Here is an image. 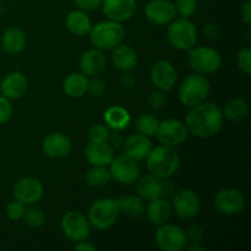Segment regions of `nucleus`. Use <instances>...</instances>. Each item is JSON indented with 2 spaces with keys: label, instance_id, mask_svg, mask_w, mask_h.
<instances>
[{
  "label": "nucleus",
  "instance_id": "obj_50",
  "mask_svg": "<svg viewBox=\"0 0 251 251\" xmlns=\"http://www.w3.org/2000/svg\"><path fill=\"white\" fill-rule=\"evenodd\" d=\"M0 250H1V247H0Z\"/></svg>",
  "mask_w": 251,
  "mask_h": 251
},
{
  "label": "nucleus",
  "instance_id": "obj_29",
  "mask_svg": "<svg viewBox=\"0 0 251 251\" xmlns=\"http://www.w3.org/2000/svg\"><path fill=\"white\" fill-rule=\"evenodd\" d=\"M88 77L82 73H73L64 80V92L70 98H81L87 93Z\"/></svg>",
  "mask_w": 251,
  "mask_h": 251
},
{
  "label": "nucleus",
  "instance_id": "obj_2",
  "mask_svg": "<svg viewBox=\"0 0 251 251\" xmlns=\"http://www.w3.org/2000/svg\"><path fill=\"white\" fill-rule=\"evenodd\" d=\"M146 166L151 176L159 179H169L178 172L180 167V157L174 147L159 146L152 147L146 157Z\"/></svg>",
  "mask_w": 251,
  "mask_h": 251
},
{
  "label": "nucleus",
  "instance_id": "obj_26",
  "mask_svg": "<svg viewBox=\"0 0 251 251\" xmlns=\"http://www.w3.org/2000/svg\"><path fill=\"white\" fill-rule=\"evenodd\" d=\"M65 25L70 33L78 37L86 36V34L90 33L91 27H92L90 16L86 14V11L80 9L69 12L65 20Z\"/></svg>",
  "mask_w": 251,
  "mask_h": 251
},
{
  "label": "nucleus",
  "instance_id": "obj_6",
  "mask_svg": "<svg viewBox=\"0 0 251 251\" xmlns=\"http://www.w3.org/2000/svg\"><path fill=\"white\" fill-rule=\"evenodd\" d=\"M167 37L171 46L176 50H190L198 42V29L189 19H174L169 24Z\"/></svg>",
  "mask_w": 251,
  "mask_h": 251
},
{
  "label": "nucleus",
  "instance_id": "obj_27",
  "mask_svg": "<svg viewBox=\"0 0 251 251\" xmlns=\"http://www.w3.org/2000/svg\"><path fill=\"white\" fill-rule=\"evenodd\" d=\"M104 123L110 130L122 131L131 123V115L124 107L112 105L104 112Z\"/></svg>",
  "mask_w": 251,
  "mask_h": 251
},
{
  "label": "nucleus",
  "instance_id": "obj_33",
  "mask_svg": "<svg viewBox=\"0 0 251 251\" xmlns=\"http://www.w3.org/2000/svg\"><path fill=\"white\" fill-rule=\"evenodd\" d=\"M158 119L153 114H142L136 119L135 126L139 134L145 135L147 137H151L156 135L157 129H158Z\"/></svg>",
  "mask_w": 251,
  "mask_h": 251
},
{
  "label": "nucleus",
  "instance_id": "obj_15",
  "mask_svg": "<svg viewBox=\"0 0 251 251\" xmlns=\"http://www.w3.org/2000/svg\"><path fill=\"white\" fill-rule=\"evenodd\" d=\"M150 77L157 90L162 92H168L176 85L178 71L171 61L158 60L151 68Z\"/></svg>",
  "mask_w": 251,
  "mask_h": 251
},
{
  "label": "nucleus",
  "instance_id": "obj_18",
  "mask_svg": "<svg viewBox=\"0 0 251 251\" xmlns=\"http://www.w3.org/2000/svg\"><path fill=\"white\" fill-rule=\"evenodd\" d=\"M42 150L43 153L50 158H64L70 154L73 150V142L65 134L53 132L43 140Z\"/></svg>",
  "mask_w": 251,
  "mask_h": 251
},
{
  "label": "nucleus",
  "instance_id": "obj_8",
  "mask_svg": "<svg viewBox=\"0 0 251 251\" xmlns=\"http://www.w3.org/2000/svg\"><path fill=\"white\" fill-rule=\"evenodd\" d=\"M61 232L68 240L78 243L90 237L91 225L87 217L78 211H68L61 218Z\"/></svg>",
  "mask_w": 251,
  "mask_h": 251
},
{
  "label": "nucleus",
  "instance_id": "obj_44",
  "mask_svg": "<svg viewBox=\"0 0 251 251\" xmlns=\"http://www.w3.org/2000/svg\"><path fill=\"white\" fill-rule=\"evenodd\" d=\"M203 33H205L206 38L217 39L221 34V28L216 24H207L205 26V28H203Z\"/></svg>",
  "mask_w": 251,
  "mask_h": 251
},
{
  "label": "nucleus",
  "instance_id": "obj_16",
  "mask_svg": "<svg viewBox=\"0 0 251 251\" xmlns=\"http://www.w3.org/2000/svg\"><path fill=\"white\" fill-rule=\"evenodd\" d=\"M145 15L152 24L164 26L171 24L178 14L171 0H151L145 7Z\"/></svg>",
  "mask_w": 251,
  "mask_h": 251
},
{
  "label": "nucleus",
  "instance_id": "obj_12",
  "mask_svg": "<svg viewBox=\"0 0 251 251\" xmlns=\"http://www.w3.org/2000/svg\"><path fill=\"white\" fill-rule=\"evenodd\" d=\"M12 194L15 200L20 201L25 206H32L42 200L44 188L39 179L33 176H24L15 184Z\"/></svg>",
  "mask_w": 251,
  "mask_h": 251
},
{
  "label": "nucleus",
  "instance_id": "obj_41",
  "mask_svg": "<svg viewBox=\"0 0 251 251\" xmlns=\"http://www.w3.org/2000/svg\"><path fill=\"white\" fill-rule=\"evenodd\" d=\"M164 103H166V97H164V95L162 91L157 90V91H153V92L150 93L149 104L152 109H154V110L161 109V108L164 105Z\"/></svg>",
  "mask_w": 251,
  "mask_h": 251
},
{
  "label": "nucleus",
  "instance_id": "obj_34",
  "mask_svg": "<svg viewBox=\"0 0 251 251\" xmlns=\"http://www.w3.org/2000/svg\"><path fill=\"white\" fill-rule=\"evenodd\" d=\"M22 220L25 225L28 226L29 228H39L46 223V215L41 208L32 205L31 207L25 210Z\"/></svg>",
  "mask_w": 251,
  "mask_h": 251
},
{
  "label": "nucleus",
  "instance_id": "obj_28",
  "mask_svg": "<svg viewBox=\"0 0 251 251\" xmlns=\"http://www.w3.org/2000/svg\"><path fill=\"white\" fill-rule=\"evenodd\" d=\"M26 47V34L22 29L9 28L2 33L1 48L7 54H19Z\"/></svg>",
  "mask_w": 251,
  "mask_h": 251
},
{
  "label": "nucleus",
  "instance_id": "obj_43",
  "mask_svg": "<svg viewBox=\"0 0 251 251\" xmlns=\"http://www.w3.org/2000/svg\"><path fill=\"white\" fill-rule=\"evenodd\" d=\"M186 233V238L191 243H200L203 238V229L200 226H191Z\"/></svg>",
  "mask_w": 251,
  "mask_h": 251
},
{
  "label": "nucleus",
  "instance_id": "obj_22",
  "mask_svg": "<svg viewBox=\"0 0 251 251\" xmlns=\"http://www.w3.org/2000/svg\"><path fill=\"white\" fill-rule=\"evenodd\" d=\"M152 147L153 146H152L150 137L139 134V132L129 136L123 142V150H124L125 156H127L129 158L134 159L136 162L146 159Z\"/></svg>",
  "mask_w": 251,
  "mask_h": 251
},
{
  "label": "nucleus",
  "instance_id": "obj_17",
  "mask_svg": "<svg viewBox=\"0 0 251 251\" xmlns=\"http://www.w3.org/2000/svg\"><path fill=\"white\" fill-rule=\"evenodd\" d=\"M102 9L108 20L124 22L134 16L137 5L136 0H103Z\"/></svg>",
  "mask_w": 251,
  "mask_h": 251
},
{
  "label": "nucleus",
  "instance_id": "obj_25",
  "mask_svg": "<svg viewBox=\"0 0 251 251\" xmlns=\"http://www.w3.org/2000/svg\"><path fill=\"white\" fill-rule=\"evenodd\" d=\"M136 191L137 195L147 202L157 198H161L163 196V179H159L151 174L142 176L137 181Z\"/></svg>",
  "mask_w": 251,
  "mask_h": 251
},
{
  "label": "nucleus",
  "instance_id": "obj_24",
  "mask_svg": "<svg viewBox=\"0 0 251 251\" xmlns=\"http://www.w3.org/2000/svg\"><path fill=\"white\" fill-rule=\"evenodd\" d=\"M112 63L120 71H130L137 65V53L134 48L120 43L112 49Z\"/></svg>",
  "mask_w": 251,
  "mask_h": 251
},
{
  "label": "nucleus",
  "instance_id": "obj_5",
  "mask_svg": "<svg viewBox=\"0 0 251 251\" xmlns=\"http://www.w3.org/2000/svg\"><path fill=\"white\" fill-rule=\"evenodd\" d=\"M120 212L117 201L113 199H100L95 201L87 213V220L91 227L98 230H105L112 228L117 222Z\"/></svg>",
  "mask_w": 251,
  "mask_h": 251
},
{
  "label": "nucleus",
  "instance_id": "obj_1",
  "mask_svg": "<svg viewBox=\"0 0 251 251\" xmlns=\"http://www.w3.org/2000/svg\"><path fill=\"white\" fill-rule=\"evenodd\" d=\"M225 122L223 112L216 103L203 102L191 108L185 118L189 134L200 139L215 136L221 131Z\"/></svg>",
  "mask_w": 251,
  "mask_h": 251
},
{
  "label": "nucleus",
  "instance_id": "obj_35",
  "mask_svg": "<svg viewBox=\"0 0 251 251\" xmlns=\"http://www.w3.org/2000/svg\"><path fill=\"white\" fill-rule=\"evenodd\" d=\"M110 129L105 124H96L88 129L87 136L90 141H107L109 139Z\"/></svg>",
  "mask_w": 251,
  "mask_h": 251
},
{
  "label": "nucleus",
  "instance_id": "obj_23",
  "mask_svg": "<svg viewBox=\"0 0 251 251\" xmlns=\"http://www.w3.org/2000/svg\"><path fill=\"white\" fill-rule=\"evenodd\" d=\"M145 213L147 215L151 225L161 226L169 222L173 215V207L167 199L161 196V198L149 201V206L145 210Z\"/></svg>",
  "mask_w": 251,
  "mask_h": 251
},
{
  "label": "nucleus",
  "instance_id": "obj_47",
  "mask_svg": "<svg viewBox=\"0 0 251 251\" xmlns=\"http://www.w3.org/2000/svg\"><path fill=\"white\" fill-rule=\"evenodd\" d=\"M123 137L120 136V134L118 131L110 132L109 139H108V144L113 147V149H117V147H120L123 145Z\"/></svg>",
  "mask_w": 251,
  "mask_h": 251
},
{
  "label": "nucleus",
  "instance_id": "obj_3",
  "mask_svg": "<svg viewBox=\"0 0 251 251\" xmlns=\"http://www.w3.org/2000/svg\"><path fill=\"white\" fill-rule=\"evenodd\" d=\"M88 36L95 48L102 51L112 50L113 48L123 43L125 38V29L122 22L107 20L91 27Z\"/></svg>",
  "mask_w": 251,
  "mask_h": 251
},
{
  "label": "nucleus",
  "instance_id": "obj_38",
  "mask_svg": "<svg viewBox=\"0 0 251 251\" xmlns=\"http://www.w3.org/2000/svg\"><path fill=\"white\" fill-rule=\"evenodd\" d=\"M25 210H26V206L24 203L17 200H14L7 203L6 208H5V212H6V216L9 220L20 221L24 217Z\"/></svg>",
  "mask_w": 251,
  "mask_h": 251
},
{
  "label": "nucleus",
  "instance_id": "obj_21",
  "mask_svg": "<svg viewBox=\"0 0 251 251\" xmlns=\"http://www.w3.org/2000/svg\"><path fill=\"white\" fill-rule=\"evenodd\" d=\"M85 157L91 166L108 167L114 158V149L107 141H90L85 149Z\"/></svg>",
  "mask_w": 251,
  "mask_h": 251
},
{
  "label": "nucleus",
  "instance_id": "obj_19",
  "mask_svg": "<svg viewBox=\"0 0 251 251\" xmlns=\"http://www.w3.org/2000/svg\"><path fill=\"white\" fill-rule=\"evenodd\" d=\"M78 65L83 75L87 77H95V76H100L105 70L107 59L100 49H88L81 54Z\"/></svg>",
  "mask_w": 251,
  "mask_h": 251
},
{
  "label": "nucleus",
  "instance_id": "obj_42",
  "mask_svg": "<svg viewBox=\"0 0 251 251\" xmlns=\"http://www.w3.org/2000/svg\"><path fill=\"white\" fill-rule=\"evenodd\" d=\"M103 0H74L76 6L83 11H91L102 5Z\"/></svg>",
  "mask_w": 251,
  "mask_h": 251
},
{
  "label": "nucleus",
  "instance_id": "obj_30",
  "mask_svg": "<svg viewBox=\"0 0 251 251\" xmlns=\"http://www.w3.org/2000/svg\"><path fill=\"white\" fill-rule=\"evenodd\" d=\"M117 201L118 208H119L120 213L129 216V217L137 218L141 217L145 213L146 206H145V201L140 198L139 195H125L120 196Z\"/></svg>",
  "mask_w": 251,
  "mask_h": 251
},
{
  "label": "nucleus",
  "instance_id": "obj_11",
  "mask_svg": "<svg viewBox=\"0 0 251 251\" xmlns=\"http://www.w3.org/2000/svg\"><path fill=\"white\" fill-rule=\"evenodd\" d=\"M215 208L225 216H237L244 211L245 196L237 189H223L215 196Z\"/></svg>",
  "mask_w": 251,
  "mask_h": 251
},
{
  "label": "nucleus",
  "instance_id": "obj_32",
  "mask_svg": "<svg viewBox=\"0 0 251 251\" xmlns=\"http://www.w3.org/2000/svg\"><path fill=\"white\" fill-rule=\"evenodd\" d=\"M112 179L109 168L105 166H92L85 176V180L91 188L100 189L107 185Z\"/></svg>",
  "mask_w": 251,
  "mask_h": 251
},
{
  "label": "nucleus",
  "instance_id": "obj_9",
  "mask_svg": "<svg viewBox=\"0 0 251 251\" xmlns=\"http://www.w3.org/2000/svg\"><path fill=\"white\" fill-rule=\"evenodd\" d=\"M154 242L163 251H181L186 247V233L180 227L171 223L158 226L154 233Z\"/></svg>",
  "mask_w": 251,
  "mask_h": 251
},
{
  "label": "nucleus",
  "instance_id": "obj_37",
  "mask_svg": "<svg viewBox=\"0 0 251 251\" xmlns=\"http://www.w3.org/2000/svg\"><path fill=\"white\" fill-rule=\"evenodd\" d=\"M238 68L244 73L245 75L251 74V49L249 47H244L240 49L237 54Z\"/></svg>",
  "mask_w": 251,
  "mask_h": 251
},
{
  "label": "nucleus",
  "instance_id": "obj_36",
  "mask_svg": "<svg viewBox=\"0 0 251 251\" xmlns=\"http://www.w3.org/2000/svg\"><path fill=\"white\" fill-rule=\"evenodd\" d=\"M174 5H176V14L185 19L193 16L198 10V0H176Z\"/></svg>",
  "mask_w": 251,
  "mask_h": 251
},
{
  "label": "nucleus",
  "instance_id": "obj_46",
  "mask_svg": "<svg viewBox=\"0 0 251 251\" xmlns=\"http://www.w3.org/2000/svg\"><path fill=\"white\" fill-rule=\"evenodd\" d=\"M125 73L126 74H124L120 77V85L124 88H132L135 86V83H136V80H135V77L131 74H129L127 71H125Z\"/></svg>",
  "mask_w": 251,
  "mask_h": 251
},
{
  "label": "nucleus",
  "instance_id": "obj_45",
  "mask_svg": "<svg viewBox=\"0 0 251 251\" xmlns=\"http://www.w3.org/2000/svg\"><path fill=\"white\" fill-rule=\"evenodd\" d=\"M240 14H242V19L245 24L249 26L251 24V1L250 0H247L242 4V7H240Z\"/></svg>",
  "mask_w": 251,
  "mask_h": 251
},
{
  "label": "nucleus",
  "instance_id": "obj_7",
  "mask_svg": "<svg viewBox=\"0 0 251 251\" xmlns=\"http://www.w3.org/2000/svg\"><path fill=\"white\" fill-rule=\"evenodd\" d=\"M189 64L195 73L201 75H211L221 69L222 56L211 47H193L189 50Z\"/></svg>",
  "mask_w": 251,
  "mask_h": 251
},
{
  "label": "nucleus",
  "instance_id": "obj_4",
  "mask_svg": "<svg viewBox=\"0 0 251 251\" xmlns=\"http://www.w3.org/2000/svg\"><path fill=\"white\" fill-rule=\"evenodd\" d=\"M210 91L211 85L206 75L198 73L191 74L186 76L179 86V100L185 107L193 108L205 102Z\"/></svg>",
  "mask_w": 251,
  "mask_h": 251
},
{
  "label": "nucleus",
  "instance_id": "obj_13",
  "mask_svg": "<svg viewBox=\"0 0 251 251\" xmlns=\"http://www.w3.org/2000/svg\"><path fill=\"white\" fill-rule=\"evenodd\" d=\"M172 207L183 220H194L201 211V201L195 191L191 189H183L174 195Z\"/></svg>",
  "mask_w": 251,
  "mask_h": 251
},
{
  "label": "nucleus",
  "instance_id": "obj_49",
  "mask_svg": "<svg viewBox=\"0 0 251 251\" xmlns=\"http://www.w3.org/2000/svg\"><path fill=\"white\" fill-rule=\"evenodd\" d=\"M189 251H205L206 248L202 247V245H199V243H193L191 247L188 248Z\"/></svg>",
  "mask_w": 251,
  "mask_h": 251
},
{
  "label": "nucleus",
  "instance_id": "obj_39",
  "mask_svg": "<svg viewBox=\"0 0 251 251\" xmlns=\"http://www.w3.org/2000/svg\"><path fill=\"white\" fill-rule=\"evenodd\" d=\"M104 91H105L104 80L100 78L98 76L91 77V80H88L87 93H90L92 97H100V96L103 95Z\"/></svg>",
  "mask_w": 251,
  "mask_h": 251
},
{
  "label": "nucleus",
  "instance_id": "obj_14",
  "mask_svg": "<svg viewBox=\"0 0 251 251\" xmlns=\"http://www.w3.org/2000/svg\"><path fill=\"white\" fill-rule=\"evenodd\" d=\"M109 172L112 178L123 185H130L135 183L140 176L137 162L125 154L117 156L112 159L109 164Z\"/></svg>",
  "mask_w": 251,
  "mask_h": 251
},
{
  "label": "nucleus",
  "instance_id": "obj_48",
  "mask_svg": "<svg viewBox=\"0 0 251 251\" xmlns=\"http://www.w3.org/2000/svg\"><path fill=\"white\" fill-rule=\"evenodd\" d=\"M75 250H77V251H96L97 250V248H96L92 243L82 240V242L76 243Z\"/></svg>",
  "mask_w": 251,
  "mask_h": 251
},
{
  "label": "nucleus",
  "instance_id": "obj_20",
  "mask_svg": "<svg viewBox=\"0 0 251 251\" xmlns=\"http://www.w3.org/2000/svg\"><path fill=\"white\" fill-rule=\"evenodd\" d=\"M28 88V80L26 75L20 71H12L7 74L0 82V92L7 100H19Z\"/></svg>",
  "mask_w": 251,
  "mask_h": 251
},
{
  "label": "nucleus",
  "instance_id": "obj_40",
  "mask_svg": "<svg viewBox=\"0 0 251 251\" xmlns=\"http://www.w3.org/2000/svg\"><path fill=\"white\" fill-rule=\"evenodd\" d=\"M12 115V105L10 100L0 95V125L6 124Z\"/></svg>",
  "mask_w": 251,
  "mask_h": 251
},
{
  "label": "nucleus",
  "instance_id": "obj_31",
  "mask_svg": "<svg viewBox=\"0 0 251 251\" xmlns=\"http://www.w3.org/2000/svg\"><path fill=\"white\" fill-rule=\"evenodd\" d=\"M223 117L227 118L229 122L239 123L249 115V104L243 98H233L226 104Z\"/></svg>",
  "mask_w": 251,
  "mask_h": 251
},
{
  "label": "nucleus",
  "instance_id": "obj_10",
  "mask_svg": "<svg viewBox=\"0 0 251 251\" xmlns=\"http://www.w3.org/2000/svg\"><path fill=\"white\" fill-rule=\"evenodd\" d=\"M158 141L164 146L176 147L184 144L189 136L185 123L179 119H166L159 122L156 132Z\"/></svg>",
  "mask_w": 251,
  "mask_h": 251
}]
</instances>
